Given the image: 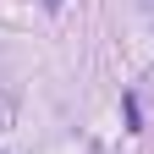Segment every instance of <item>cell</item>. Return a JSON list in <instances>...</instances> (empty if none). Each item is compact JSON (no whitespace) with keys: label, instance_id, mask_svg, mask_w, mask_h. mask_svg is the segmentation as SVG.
Listing matches in <instances>:
<instances>
[{"label":"cell","instance_id":"2","mask_svg":"<svg viewBox=\"0 0 154 154\" xmlns=\"http://www.w3.org/2000/svg\"><path fill=\"white\" fill-rule=\"evenodd\" d=\"M38 6H44V11H61V6H66V0H38Z\"/></svg>","mask_w":154,"mask_h":154},{"label":"cell","instance_id":"3","mask_svg":"<svg viewBox=\"0 0 154 154\" xmlns=\"http://www.w3.org/2000/svg\"><path fill=\"white\" fill-rule=\"evenodd\" d=\"M138 6H143V11H149V17H154V0H138Z\"/></svg>","mask_w":154,"mask_h":154},{"label":"cell","instance_id":"1","mask_svg":"<svg viewBox=\"0 0 154 154\" xmlns=\"http://www.w3.org/2000/svg\"><path fill=\"white\" fill-rule=\"evenodd\" d=\"M121 110H127V127H132V132H143V110H138V99H132V94L121 99Z\"/></svg>","mask_w":154,"mask_h":154}]
</instances>
